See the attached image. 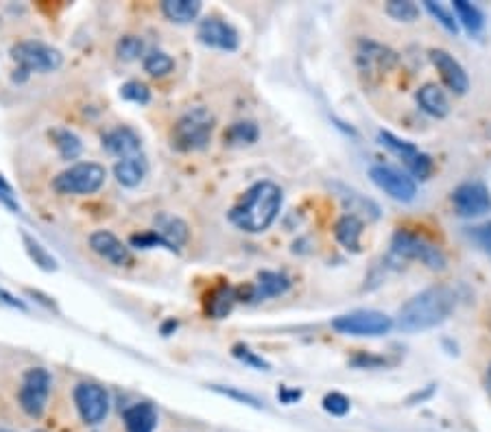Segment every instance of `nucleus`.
I'll return each mask as SVG.
<instances>
[{
  "mask_svg": "<svg viewBox=\"0 0 491 432\" xmlns=\"http://www.w3.org/2000/svg\"><path fill=\"white\" fill-rule=\"evenodd\" d=\"M454 308H457V293L450 286H430L422 293L413 295L398 310L395 325L409 334L424 333V330H433L448 321Z\"/></svg>",
  "mask_w": 491,
  "mask_h": 432,
  "instance_id": "nucleus-1",
  "label": "nucleus"
},
{
  "mask_svg": "<svg viewBox=\"0 0 491 432\" xmlns=\"http://www.w3.org/2000/svg\"><path fill=\"white\" fill-rule=\"evenodd\" d=\"M282 188L273 182H258L254 184L243 199L229 210V223L238 228L240 232L247 234H263L278 219L282 210Z\"/></svg>",
  "mask_w": 491,
  "mask_h": 432,
  "instance_id": "nucleus-2",
  "label": "nucleus"
},
{
  "mask_svg": "<svg viewBox=\"0 0 491 432\" xmlns=\"http://www.w3.org/2000/svg\"><path fill=\"white\" fill-rule=\"evenodd\" d=\"M214 114L208 108H193L184 114L182 118L175 123L173 132H170V143L173 149L182 151V153H193V151H202L208 147L210 138L214 132Z\"/></svg>",
  "mask_w": 491,
  "mask_h": 432,
  "instance_id": "nucleus-3",
  "label": "nucleus"
},
{
  "mask_svg": "<svg viewBox=\"0 0 491 432\" xmlns=\"http://www.w3.org/2000/svg\"><path fill=\"white\" fill-rule=\"evenodd\" d=\"M391 254L400 260H419L430 271H444L448 260L444 251L422 236L409 232V229H398L391 238Z\"/></svg>",
  "mask_w": 491,
  "mask_h": 432,
  "instance_id": "nucleus-4",
  "label": "nucleus"
},
{
  "mask_svg": "<svg viewBox=\"0 0 491 432\" xmlns=\"http://www.w3.org/2000/svg\"><path fill=\"white\" fill-rule=\"evenodd\" d=\"M108 170L97 162H77L53 179V190L59 194H94L103 188Z\"/></svg>",
  "mask_w": 491,
  "mask_h": 432,
  "instance_id": "nucleus-5",
  "label": "nucleus"
},
{
  "mask_svg": "<svg viewBox=\"0 0 491 432\" xmlns=\"http://www.w3.org/2000/svg\"><path fill=\"white\" fill-rule=\"evenodd\" d=\"M12 59L18 64V70L31 73H55L62 68L64 55L51 44L38 42V39H24L12 47Z\"/></svg>",
  "mask_w": 491,
  "mask_h": 432,
  "instance_id": "nucleus-6",
  "label": "nucleus"
},
{
  "mask_svg": "<svg viewBox=\"0 0 491 432\" xmlns=\"http://www.w3.org/2000/svg\"><path fill=\"white\" fill-rule=\"evenodd\" d=\"M395 321L380 310H354L332 319V328L349 336H384L393 330Z\"/></svg>",
  "mask_w": 491,
  "mask_h": 432,
  "instance_id": "nucleus-7",
  "label": "nucleus"
},
{
  "mask_svg": "<svg viewBox=\"0 0 491 432\" xmlns=\"http://www.w3.org/2000/svg\"><path fill=\"white\" fill-rule=\"evenodd\" d=\"M51 384L53 378L47 369H42V367L29 369L27 374H24L22 386H20L18 393L20 409H22L29 417H33V419H39V417L44 415V410H47L48 395H51Z\"/></svg>",
  "mask_w": 491,
  "mask_h": 432,
  "instance_id": "nucleus-8",
  "label": "nucleus"
},
{
  "mask_svg": "<svg viewBox=\"0 0 491 432\" xmlns=\"http://www.w3.org/2000/svg\"><path fill=\"white\" fill-rule=\"evenodd\" d=\"M356 64L360 73L367 74L369 79H378L393 70L398 64V53L384 44L374 42V39H358L356 42Z\"/></svg>",
  "mask_w": 491,
  "mask_h": 432,
  "instance_id": "nucleus-9",
  "label": "nucleus"
},
{
  "mask_svg": "<svg viewBox=\"0 0 491 432\" xmlns=\"http://www.w3.org/2000/svg\"><path fill=\"white\" fill-rule=\"evenodd\" d=\"M369 177H372V182L378 186L380 190H384L391 199L402 201V203H410V201L415 199V194H418L415 179L393 167L375 164V167L369 168Z\"/></svg>",
  "mask_w": 491,
  "mask_h": 432,
  "instance_id": "nucleus-10",
  "label": "nucleus"
},
{
  "mask_svg": "<svg viewBox=\"0 0 491 432\" xmlns=\"http://www.w3.org/2000/svg\"><path fill=\"white\" fill-rule=\"evenodd\" d=\"M452 205L463 219H478L491 210V193L483 182H465L454 188Z\"/></svg>",
  "mask_w": 491,
  "mask_h": 432,
  "instance_id": "nucleus-11",
  "label": "nucleus"
},
{
  "mask_svg": "<svg viewBox=\"0 0 491 432\" xmlns=\"http://www.w3.org/2000/svg\"><path fill=\"white\" fill-rule=\"evenodd\" d=\"M74 404L85 424H101L109 413V395L101 384L82 383L74 389Z\"/></svg>",
  "mask_w": 491,
  "mask_h": 432,
  "instance_id": "nucleus-12",
  "label": "nucleus"
},
{
  "mask_svg": "<svg viewBox=\"0 0 491 432\" xmlns=\"http://www.w3.org/2000/svg\"><path fill=\"white\" fill-rule=\"evenodd\" d=\"M197 38H199V42L205 44V47L228 50V53L237 50L240 44L237 29L220 18L202 20V22H199V29H197Z\"/></svg>",
  "mask_w": 491,
  "mask_h": 432,
  "instance_id": "nucleus-13",
  "label": "nucleus"
},
{
  "mask_svg": "<svg viewBox=\"0 0 491 432\" xmlns=\"http://www.w3.org/2000/svg\"><path fill=\"white\" fill-rule=\"evenodd\" d=\"M430 62H433V66L437 68V73L441 74V79H444V83L448 85V90H452V92L459 94V97L468 92L469 90L468 73H465V68L461 66L448 50H441V48L430 50Z\"/></svg>",
  "mask_w": 491,
  "mask_h": 432,
  "instance_id": "nucleus-14",
  "label": "nucleus"
},
{
  "mask_svg": "<svg viewBox=\"0 0 491 432\" xmlns=\"http://www.w3.org/2000/svg\"><path fill=\"white\" fill-rule=\"evenodd\" d=\"M90 249L114 266H125L132 263V254H129L127 245H125L118 236H114L112 232H105V229L90 236Z\"/></svg>",
  "mask_w": 491,
  "mask_h": 432,
  "instance_id": "nucleus-15",
  "label": "nucleus"
},
{
  "mask_svg": "<svg viewBox=\"0 0 491 432\" xmlns=\"http://www.w3.org/2000/svg\"><path fill=\"white\" fill-rule=\"evenodd\" d=\"M103 149L116 158H134L142 149V140L132 127H116L103 135Z\"/></svg>",
  "mask_w": 491,
  "mask_h": 432,
  "instance_id": "nucleus-16",
  "label": "nucleus"
},
{
  "mask_svg": "<svg viewBox=\"0 0 491 432\" xmlns=\"http://www.w3.org/2000/svg\"><path fill=\"white\" fill-rule=\"evenodd\" d=\"M238 301V286L219 284L203 299V310L210 319H225Z\"/></svg>",
  "mask_w": 491,
  "mask_h": 432,
  "instance_id": "nucleus-17",
  "label": "nucleus"
},
{
  "mask_svg": "<svg viewBox=\"0 0 491 432\" xmlns=\"http://www.w3.org/2000/svg\"><path fill=\"white\" fill-rule=\"evenodd\" d=\"M153 232L162 236L170 247H175L177 251H179V247H184L190 238V229H188L186 220L179 219V216H175V214H168V212H159L158 216H155Z\"/></svg>",
  "mask_w": 491,
  "mask_h": 432,
  "instance_id": "nucleus-18",
  "label": "nucleus"
},
{
  "mask_svg": "<svg viewBox=\"0 0 491 432\" xmlns=\"http://www.w3.org/2000/svg\"><path fill=\"white\" fill-rule=\"evenodd\" d=\"M249 289H252V301L280 298L290 289V278L280 271H260L258 280Z\"/></svg>",
  "mask_w": 491,
  "mask_h": 432,
  "instance_id": "nucleus-19",
  "label": "nucleus"
},
{
  "mask_svg": "<svg viewBox=\"0 0 491 432\" xmlns=\"http://www.w3.org/2000/svg\"><path fill=\"white\" fill-rule=\"evenodd\" d=\"M123 421L127 432H155L158 428V410L151 402H138V404L125 409Z\"/></svg>",
  "mask_w": 491,
  "mask_h": 432,
  "instance_id": "nucleus-20",
  "label": "nucleus"
},
{
  "mask_svg": "<svg viewBox=\"0 0 491 432\" xmlns=\"http://www.w3.org/2000/svg\"><path fill=\"white\" fill-rule=\"evenodd\" d=\"M363 229L365 220H360L358 216L345 214L334 225V236H337L340 247L348 249L349 254H360V236H363Z\"/></svg>",
  "mask_w": 491,
  "mask_h": 432,
  "instance_id": "nucleus-21",
  "label": "nucleus"
},
{
  "mask_svg": "<svg viewBox=\"0 0 491 432\" xmlns=\"http://www.w3.org/2000/svg\"><path fill=\"white\" fill-rule=\"evenodd\" d=\"M147 162H144V158H140V155H134V158H125L118 160L116 167H114V177H116V182L120 186H125V188H136L144 182V177H147Z\"/></svg>",
  "mask_w": 491,
  "mask_h": 432,
  "instance_id": "nucleus-22",
  "label": "nucleus"
},
{
  "mask_svg": "<svg viewBox=\"0 0 491 432\" xmlns=\"http://www.w3.org/2000/svg\"><path fill=\"white\" fill-rule=\"evenodd\" d=\"M418 103L419 108H422L424 112L433 118H445L450 114L448 97H445V92L439 88V85H433V83L424 85V88L418 92Z\"/></svg>",
  "mask_w": 491,
  "mask_h": 432,
  "instance_id": "nucleus-23",
  "label": "nucleus"
},
{
  "mask_svg": "<svg viewBox=\"0 0 491 432\" xmlns=\"http://www.w3.org/2000/svg\"><path fill=\"white\" fill-rule=\"evenodd\" d=\"M162 13L170 22L188 24L202 13V3L199 0H164Z\"/></svg>",
  "mask_w": 491,
  "mask_h": 432,
  "instance_id": "nucleus-24",
  "label": "nucleus"
},
{
  "mask_svg": "<svg viewBox=\"0 0 491 432\" xmlns=\"http://www.w3.org/2000/svg\"><path fill=\"white\" fill-rule=\"evenodd\" d=\"M48 135H51L53 144L57 147L62 160H66V162H70V160H77L79 155L83 153L82 138H79V135L74 132H70V129L55 127V129H51V132H48Z\"/></svg>",
  "mask_w": 491,
  "mask_h": 432,
  "instance_id": "nucleus-25",
  "label": "nucleus"
},
{
  "mask_svg": "<svg viewBox=\"0 0 491 432\" xmlns=\"http://www.w3.org/2000/svg\"><path fill=\"white\" fill-rule=\"evenodd\" d=\"M452 9H454V16H457V22L463 24L465 31H468L469 35L483 33L485 16L476 4L465 3V0H454Z\"/></svg>",
  "mask_w": 491,
  "mask_h": 432,
  "instance_id": "nucleus-26",
  "label": "nucleus"
},
{
  "mask_svg": "<svg viewBox=\"0 0 491 432\" xmlns=\"http://www.w3.org/2000/svg\"><path fill=\"white\" fill-rule=\"evenodd\" d=\"M340 193H343V194H339V197H340V201H343L345 208L349 210L348 214L358 216L360 220H363L365 216H367V219H372V220L378 219V216H380V208L374 203L372 199L363 197V194L354 193V190H345L343 188Z\"/></svg>",
  "mask_w": 491,
  "mask_h": 432,
  "instance_id": "nucleus-27",
  "label": "nucleus"
},
{
  "mask_svg": "<svg viewBox=\"0 0 491 432\" xmlns=\"http://www.w3.org/2000/svg\"><path fill=\"white\" fill-rule=\"evenodd\" d=\"M20 238H22L24 249H27L29 258L33 260L35 266H39L42 271H57L59 264H57V260H55V255L47 247H44L38 238H33V236L27 232H20Z\"/></svg>",
  "mask_w": 491,
  "mask_h": 432,
  "instance_id": "nucleus-28",
  "label": "nucleus"
},
{
  "mask_svg": "<svg viewBox=\"0 0 491 432\" xmlns=\"http://www.w3.org/2000/svg\"><path fill=\"white\" fill-rule=\"evenodd\" d=\"M258 125L252 123V120H240V123H234L225 132V144H229V147H247V144H254L258 140Z\"/></svg>",
  "mask_w": 491,
  "mask_h": 432,
  "instance_id": "nucleus-29",
  "label": "nucleus"
},
{
  "mask_svg": "<svg viewBox=\"0 0 491 432\" xmlns=\"http://www.w3.org/2000/svg\"><path fill=\"white\" fill-rule=\"evenodd\" d=\"M378 140H380V144H383L384 149H389L391 153L398 155V158H402L404 164H409L410 160H413L415 155L419 153V149L415 147L413 143H407V140H400L398 135H393V134H389V132H380L378 134Z\"/></svg>",
  "mask_w": 491,
  "mask_h": 432,
  "instance_id": "nucleus-30",
  "label": "nucleus"
},
{
  "mask_svg": "<svg viewBox=\"0 0 491 432\" xmlns=\"http://www.w3.org/2000/svg\"><path fill=\"white\" fill-rule=\"evenodd\" d=\"M144 53V39L138 35H123L116 42V55L120 62H136Z\"/></svg>",
  "mask_w": 491,
  "mask_h": 432,
  "instance_id": "nucleus-31",
  "label": "nucleus"
},
{
  "mask_svg": "<svg viewBox=\"0 0 491 432\" xmlns=\"http://www.w3.org/2000/svg\"><path fill=\"white\" fill-rule=\"evenodd\" d=\"M175 68L173 57L162 50H153L144 57V73H149L151 77H167L170 70Z\"/></svg>",
  "mask_w": 491,
  "mask_h": 432,
  "instance_id": "nucleus-32",
  "label": "nucleus"
},
{
  "mask_svg": "<svg viewBox=\"0 0 491 432\" xmlns=\"http://www.w3.org/2000/svg\"><path fill=\"white\" fill-rule=\"evenodd\" d=\"M424 7H426V12H428L430 16L437 20L441 27L445 29V31L452 33V35L459 33V22H457V16H454V12L445 9L441 3H433V0H426Z\"/></svg>",
  "mask_w": 491,
  "mask_h": 432,
  "instance_id": "nucleus-33",
  "label": "nucleus"
},
{
  "mask_svg": "<svg viewBox=\"0 0 491 432\" xmlns=\"http://www.w3.org/2000/svg\"><path fill=\"white\" fill-rule=\"evenodd\" d=\"M387 16H391L398 22H415L419 16V7L410 0H391V3L384 7Z\"/></svg>",
  "mask_w": 491,
  "mask_h": 432,
  "instance_id": "nucleus-34",
  "label": "nucleus"
},
{
  "mask_svg": "<svg viewBox=\"0 0 491 432\" xmlns=\"http://www.w3.org/2000/svg\"><path fill=\"white\" fill-rule=\"evenodd\" d=\"M232 354L234 359H238L240 363H245L247 367H252V369H258V371H271V363L269 360H264L263 356L255 354L254 350H249L247 345L238 343L232 348Z\"/></svg>",
  "mask_w": 491,
  "mask_h": 432,
  "instance_id": "nucleus-35",
  "label": "nucleus"
},
{
  "mask_svg": "<svg viewBox=\"0 0 491 432\" xmlns=\"http://www.w3.org/2000/svg\"><path fill=\"white\" fill-rule=\"evenodd\" d=\"M120 99L136 105H147L149 100H151V90H149L142 82H127L120 88Z\"/></svg>",
  "mask_w": 491,
  "mask_h": 432,
  "instance_id": "nucleus-36",
  "label": "nucleus"
},
{
  "mask_svg": "<svg viewBox=\"0 0 491 432\" xmlns=\"http://www.w3.org/2000/svg\"><path fill=\"white\" fill-rule=\"evenodd\" d=\"M129 245L136 249H155V247H162V249H168V251H177L175 247H170V245L167 243V240L162 238L159 234H155L153 229L151 232H142V234H134L132 238H129Z\"/></svg>",
  "mask_w": 491,
  "mask_h": 432,
  "instance_id": "nucleus-37",
  "label": "nucleus"
},
{
  "mask_svg": "<svg viewBox=\"0 0 491 432\" xmlns=\"http://www.w3.org/2000/svg\"><path fill=\"white\" fill-rule=\"evenodd\" d=\"M465 236H468L483 254L491 255V220L483 225H474V228H469L468 232H465Z\"/></svg>",
  "mask_w": 491,
  "mask_h": 432,
  "instance_id": "nucleus-38",
  "label": "nucleus"
},
{
  "mask_svg": "<svg viewBox=\"0 0 491 432\" xmlns=\"http://www.w3.org/2000/svg\"><path fill=\"white\" fill-rule=\"evenodd\" d=\"M407 167H409L410 177L419 179V182H426V179L430 177V173H433V160H430V155H426V153H422V151H419V153L410 160Z\"/></svg>",
  "mask_w": 491,
  "mask_h": 432,
  "instance_id": "nucleus-39",
  "label": "nucleus"
},
{
  "mask_svg": "<svg viewBox=\"0 0 491 432\" xmlns=\"http://www.w3.org/2000/svg\"><path fill=\"white\" fill-rule=\"evenodd\" d=\"M323 410L325 413H330L332 417H343L349 413V400L345 398L343 393H337V391H332V393H328L323 398Z\"/></svg>",
  "mask_w": 491,
  "mask_h": 432,
  "instance_id": "nucleus-40",
  "label": "nucleus"
},
{
  "mask_svg": "<svg viewBox=\"0 0 491 432\" xmlns=\"http://www.w3.org/2000/svg\"><path fill=\"white\" fill-rule=\"evenodd\" d=\"M349 365L356 367V369H383V367L389 365V360L384 356L367 354V351H358V354L349 359Z\"/></svg>",
  "mask_w": 491,
  "mask_h": 432,
  "instance_id": "nucleus-41",
  "label": "nucleus"
},
{
  "mask_svg": "<svg viewBox=\"0 0 491 432\" xmlns=\"http://www.w3.org/2000/svg\"><path fill=\"white\" fill-rule=\"evenodd\" d=\"M210 389H212V391H217V393H220V395H225V398H232V400H237V402H240V404H247V406H252V409H263V404H260V402L255 400L254 395L243 393V391H238V389H223V386H219V384L210 386Z\"/></svg>",
  "mask_w": 491,
  "mask_h": 432,
  "instance_id": "nucleus-42",
  "label": "nucleus"
},
{
  "mask_svg": "<svg viewBox=\"0 0 491 432\" xmlns=\"http://www.w3.org/2000/svg\"><path fill=\"white\" fill-rule=\"evenodd\" d=\"M0 203L12 210V212H20V203L16 194H13V188L7 184V179L3 175H0Z\"/></svg>",
  "mask_w": 491,
  "mask_h": 432,
  "instance_id": "nucleus-43",
  "label": "nucleus"
},
{
  "mask_svg": "<svg viewBox=\"0 0 491 432\" xmlns=\"http://www.w3.org/2000/svg\"><path fill=\"white\" fill-rule=\"evenodd\" d=\"M302 391L299 389H289V386H280L278 389V400L282 402V404H295V402L302 400Z\"/></svg>",
  "mask_w": 491,
  "mask_h": 432,
  "instance_id": "nucleus-44",
  "label": "nucleus"
},
{
  "mask_svg": "<svg viewBox=\"0 0 491 432\" xmlns=\"http://www.w3.org/2000/svg\"><path fill=\"white\" fill-rule=\"evenodd\" d=\"M0 301H3V304H7V306H12V308H18V310L27 308V306H24L22 301L13 298V295H9L7 290H3V289H0Z\"/></svg>",
  "mask_w": 491,
  "mask_h": 432,
  "instance_id": "nucleus-45",
  "label": "nucleus"
},
{
  "mask_svg": "<svg viewBox=\"0 0 491 432\" xmlns=\"http://www.w3.org/2000/svg\"><path fill=\"white\" fill-rule=\"evenodd\" d=\"M175 330H177V321H175V319H168V321H164V324H162V334L164 336L175 333Z\"/></svg>",
  "mask_w": 491,
  "mask_h": 432,
  "instance_id": "nucleus-46",
  "label": "nucleus"
},
{
  "mask_svg": "<svg viewBox=\"0 0 491 432\" xmlns=\"http://www.w3.org/2000/svg\"><path fill=\"white\" fill-rule=\"evenodd\" d=\"M487 384H489V389H491V365H489V371H487Z\"/></svg>",
  "mask_w": 491,
  "mask_h": 432,
  "instance_id": "nucleus-47",
  "label": "nucleus"
},
{
  "mask_svg": "<svg viewBox=\"0 0 491 432\" xmlns=\"http://www.w3.org/2000/svg\"><path fill=\"white\" fill-rule=\"evenodd\" d=\"M0 432H9V430H0Z\"/></svg>",
  "mask_w": 491,
  "mask_h": 432,
  "instance_id": "nucleus-48",
  "label": "nucleus"
},
{
  "mask_svg": "<svg viewBox=\"0 0 491 432\" xmlns=\"http://www.w3.org/2000/svg\"><path fill=\"white\" fill-rule=\"evenodd\" d=\"M489 328H491V321H489Z\"/></svg>",
  "mask_w": 491,
  "mask_h": 432,
  "instance_id": "nucleus-49",
  "label": "nucleus"
},
{
  "mask_svg": "<svg viewBox=\"0 0 491 432\" xmlns=\"http://www.w3.org/2000/svg\"><path fill=\"white\" fill-rule=\"evenodd\" d=\"M38 432H44V430H38Z\"/></svg>",
  "mask_w": 491,
  "mask_h": 432,
  "instance_id": "nucleus-50",
  "label": "nucleus"
}]
</instances>
